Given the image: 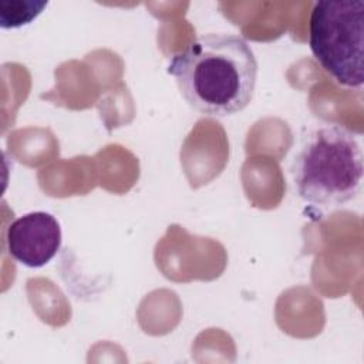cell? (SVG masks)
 <instances>
[{"mask_svg": "<svg viewBox=\"0 0 364 364\" xmlns=\"http://www.w3.org/2000/svg\"><path fill=\"white\" fill-rule=\"evenodd\" d=\"M181 95L196 111L225 117L242 111L252 100L257 61L237 34L209 33L175 53L166 68Z\"/></svg>", "mask_w": 364, "mask_h": 364, "instance_id": "1", "label": "cell"}, {"mask_svg": "<svg viewBox=\"0 0 364 364\" xmlns=\"http://www.w3.org/2000/svg\"><path fill=\"white\" fill-rule=\"evenodd\" d=\"M363 151L355 135L337 124H321L301 139L291 165L300 198L318 206H338L360 191Z\"/></svg>", "mask_w": 364, "mask_h": 364, "instance_id": "2", "label": "cell"}, {"mask_svg": "<svg viewBox=\"0 0 364 364\" xmlns=\"http://www.w3.org/2000/svg\"><path fill=\"white\" fill-rule=\"evenodd\" d=\"M309 44L316 61L336 82L361 88L364 82V1H316L309 20Z\"/></svg>", "mask_w": 364, "mask_h": 364, "instance_id": "3", "label": "cell"}, {"mask_svg": "<svg viewBox=\"0 0 364 364\" xmlns=\"http://www.w3.org/2000/svg\"><path fill=\"white\" fill-rule=\"evenodd\" d=\"M61 228L48 212L36 210L13 220L6 232L7 250L11 257L27 267L47 264L61 246Z\"/></svg>", "mask_w": 364, "mask_h": 364, "instance_id": "4", "label": "cell"}, {"mask_svg": "<svg viewBox=\"0 0 364 364\" xmlns=\"http://www.w3.org/2000/svg\"><path fill=\"white\" fill-rule=\"evenodd\" d=\"M47 6L44 0H11L0 1V26L17 28L31 23Z\"/></svg>", "mask_w": 364, "mask_h": 364, "instance_id": "5", "label": "cell"}]
</instances>
